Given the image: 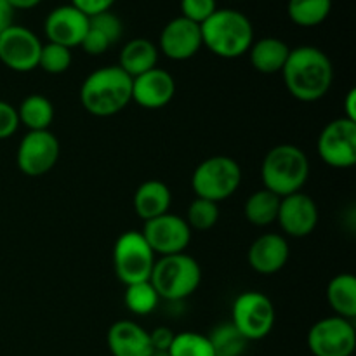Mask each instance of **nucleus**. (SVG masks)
I'll return each instance as SVG.
<instances>
[{
  "label": "nucleus",
  "mask_w": 356,
  "mask_h": 356,
  "mask_svg": "<svg viewBox=\"0 0 356 356\" xmlns=\"http://www.w3.org/2000/svg\"><path fill=\"white\" fill-rule=\"evenodd\" d=\"M291 96L301 103H315L325 97L334 82V66L329 56L313 45L291 49L282 70Z\"/></svg>",
  "instance_id": "f257e3e1"
},
{
  "label": "nucleus",
  "mask_w": 356,
  "mask_h": 356,
  "mask_svg": "<svg viewBox=\"0 0 356 356\" xmlns=\"http://www.w3.org/2000/svg\"><path fill=\"white\" fill-rule=\"evenodd\" d=\"M131 101L132 79L118 65L94 70L80 87V103L94 117H113Z\"/></svg>",
  "instance_id": "f03ea898"
},
{
  "label": "nucleus",
  "mask_w": 356,
  "mask_h": 356,
  "mask_svg": "<svg viewBox=\"0 0 356 356\" xmlns=\"http://www.w3.org/2000/svg\"><path fill=\"white\" fill-rule=\"evenodd\" d=\"M200 31L204 47L222 59L242 58L254 42L252 23L236 9H218L200 24Z\"/></svg>",
  "instance_id": "7ed1b4c3"
},
{
  "label": "nucleus",
  "mask_w": 356,
  "mask_h": 356,
  "mask_svg": "<svg viewBox=\"0 0 356 356\" xmlns=\"http://www.w3.org/2000/svg\"><path fill=\"white\" fill-rule=\"evenodd\" d=\"M309 177V160L296 145H278L266 153L261 179L266 190L280 198L299 193Z\"/></svg>",
  "instance_id": "20e7f679"
},
{
  "label": "nucleus",
  "mask_w": 356,
  "mask_h": 356,
  "mask_svg": "<svg viewBox=\"0 0 356 356\" xmlns=\"http://www.w3.org/2000/svg\"><path fill=\"white\" fill-rule=\"evenodd\" d=\"M202 282V268L186 252L163 256L155 261L149 284L160 299L179 302L195 294Z\"/></svg>",
  "instance_id": "39448f33"
},
{
  "label": "nucleus",
  "mask_w": 356,
  "mask_h": 356,
  "mask_svg": "<svg viewBox=\"0 0 356 356\" xmlns=\"http://www.w3.org/2000/svg\"><path fill=\"white\" fill-rule=\"evenodd\" d=\"M242 183V169L232 156L218 155L204 160L191 176V188L197 198L219 204L238 190Z\"/></svg>",
  "instance_id": "423d86ee"
},
{
  "label": "nucleus",
  "mask_w": 356,
  "mask_h": 356,
  "mask_svg": "<svg viewBox=\"0 0 356 356\" xmlns=\"http://www.w3.org/2000/svg\"><path fill=\"white\" fill-rule=\"evenodd\" d=\"M155 252L141 232H125L113 247V268L118 280L127 285L148 282L155 266Z\"/></svg>",
  "instance_id": "0eeeda50"
},
{
  "label": "nucleus",
  "mask_w": 356,
  "mask_h": 356,
  "mask_svg": "<svg viewBox=\"0 0 356 356\" xmlns=\"http://www.w3.org/2000/svg\"><path fill=\"white\" fill-rule=\"evenodd\" d=\"M275 320L273 301L263 292H242L233 302L232 323L247 341H261L270 336Z\"/></svg>",
  "instance_id": "6e6552de"
},
{
  "label": "nucleus",
  "mask_w": 356,
  "mask_h": 356,
  "mask_svg": "<svg viewBox=\"0 0 356 356\" xmlns=\"http://www.w3.org/2000/svg\"><path fill=\"white\" fill-rule=\"evenodd\" d=\"M308 348L313 356H353L356 350L353 322L336 315L318 320L308 332Z\"/></svg>",
  "instance_id": "1a4fd4ad"
},
{
  "label": "nucleus",
  "mask_w": 356,
  "mask_h": 356,
  "mask_svg": "<svg viewBox=\"0 0 356 356\" xmlns=\"http://www.w3.org/2000/svg\"><path fill=\"white\" fill-rule=\"evenodd\" d=\"M320 159L332 169H351L356 163V122L341 117L329 122L318 136Z\"/></svg>",
  "instance_id": "9d476101"
},
{
  "label": "nucleus",
  "mask_w": 356,
  "mask_h": 356,
  "mask_svg": "<svg viewBox=\"0 0 356 356\" xmlns=\"http://www.w3.org/2000/svg\"><path fill=\"white\" fill-rule=\"evenodd\" d=\"M42 42L30 28L13 24L0 35V63L17 73L38 68Z\"/></svg>",
  "instance_id": "9b49d317"
},
{
  "label": "nucleus",
  "mask_w": 356,
  "mask_h": 356,
  "mask_svg": "<svg viewBox=\"0 0 356 356\" xmlns=\"http://www.w3.org/2000/svg\"><path fill=\"white\" fill-rule=\"evenodd\" d=\"M58 159L59 141L51 131H28L17 146V169L30 177L51 172Z\"/></svg>",
  "instance_id": "f8f14e48"
},
{
  "label": "nucleus",
  "mask_w": 356,
  "mask_h": 356,
  "mask_svg": "<svg viewBox=\"0 0 356 356\" xmlns=\"http://www.w3.org/2000/svg\"><path fill=\"white\" fill-rule=\"evenodd\" d=\"M141 233L155 256L160 257L184 252L191 242V228L188 226L186 219L169 212L145 221Z\"/></svg>",
  "instance_id": "ddd939ff"
},
{
  "label": "nucleus",
  "mask_w": 356,
  "mask_h": 356,
  "mask_svg": "<svg viewBox=\"0 0 356 356\" xmlns=\"http://www.w3.org/2000/svg\"><path fill=\"white\" fill-rule=\"evenodd\" d=\"M318 205L309 195L292 193L280 200L277 222L282 232L292 238H305L315 232L318 225Z\"/></svg>",
  "instance_id": "4468645a"
},
{
  "label": "nucleus",
  "mask_w": 356,
  "mask_h": 356,
  "mask_svg": "<svg viewBox=\"0 0 356 356\" xmlns=\"http://www.w3.org/2000/svg\"><path fill=\"white\" fill-rule=\"evenodd\" d=\"M89 30V16L72 3L59 6L47 14L44 21V33L49 42L63 47H80Z\"/></svg>",
  "instance_id": "2eb2a0df"
},
{
  "label": "nucleus",
  "mask_w": 356,
  "mask_h": 356,
  "mask_svg": "<svg viewBox=\"0 0 356 356\" xmlns=\"http://www.w3.org/2000/svg\"><path fill=\"white\" fill-rule=\"evenodd\" d=\"M159 47L165 58L172 61H186L191 59L202 47L200 24L177 16L163 26L159 38Z\"/></svg>",
  "instance_id": "dca6fc26"
},
{
  "label": "nucleus",
  "mask_w": 356,
  "mask_h": 356,
  "mask_svg": "<svg viewBox=\"0 0 356 356\" xmlns=\"http://www.w3.org/2000/svg\"><path fill=\"white\" fill-rule=\"evenodd\" d=\"M176 96V80L169 72L153 68L132 79V101L146 110L167 106Z\"/></svg>",
  "instance_id": "f3484780"
},
{
  "label": "nucleus",
  "mask_w": 356,
  "mask_h": 356,
  "mask_svg": "<svg viewBox=\"0 0 356 356\" xmlns=\"http://www.w3.org/2000/svg\"><path fill=\"white\" fill-rule=\"evenodd\" d=\"M291 247L287 238L278 233H266L252 242L249 249V264L256 273L275 275L289 263Z\"/></svg>",
  "instance_id": "a211bd4d"
},
{
  "label": "nucleus",
  "mask_w": 356,
  "mask_h": 356,
  "mask_svg": "<svg viewBox=\"0 0 356 356\" xmlns=\"http://www.w3.org/2000/svg\"><path fill=\"white\" fill-rule=\"evenodd\" d=\"M111 356H149V332L132 320H120L110 327L106 336Z\"/></svg>",
  "instance_id": "6ab92c4d"
},
{
  "label": "nucleus",
  "mask_w": 356,
  "mask_h": 356,
  "mask_svg": "<svg viewBox=\"0 0 356 356\" xmlns=\"http://www.w3.org/2000/svg\"><path fill=\"white\" fill-rule=\"evenodd\" d=\"M289 52L291 47L282 38L263 37L252 42L249 49V59L256 72L273 75V73H282Z\"/></svg>",
  "instance_id": "aec40b11"
},
{
  "label": "nucleus",
  "mask_w": 356,
  "mask_h": 356,
  "mask_svg": "<svg viewBox=\"0 0 356 356\" xmlns=\"http://www.w3.org/2000/svg\"><path fill=\"white\" fill-rule=\"evenodd\" d=\"M172 202L169 186L159 179H148L134 193V211L143 221H149L167 214Z\"/></svg>",
  "instance_id": "412c9836"
},
{
  "label": "nucleus",
  "mask_w": 356,
  "mask_h": 356,
  "mask_svg": "<svg viewBox=\"0 0 356 356\" xmlns=\"http://www.w3.org/2000/svg\"><path fill=\"white\" fill-rule=\"evenodd\" d=\"M159 63V47L148 38H134L122 47L118 66L131 79L143 75L149 70L156 68Z\"/></svg>",
  "instance_id": "4be33fe9"
},
{
  "label": "nucleus",
  "mask_w": 356,
  "mask_h": 356,
  "mask_svg": "<svg viewBox=\"0 0 356 356\" xmlns=\"http://www.w3.org/2000/svg\"><path fill=\"white\" fill-rule=\"evenodd\" d=\"M327 301L336 316L353 320L356 316V278L353 273H339L327 285Z\"/></svg>",
  "instance_id": "5701e85b"
},
{
  "label": "nucleus",
  "mask_w": 356,
  "mask_h": 356,
  "mask_svg": "<svg viewBox=\"0 0 356 356\" xmlns=\"http://www.w3.org/2000/svg\"><path fill=\"white\" fill-rule=\"evenodd\" d=\"M16 110L19 124H23L28 131H49L54 120V104L42 94L26 96Z\"/></svg>",
  "instance_id": "b1692460"
},
{
  "label": "nucleus",
  "mask_w": 356,
  "mask_h": 356,
  "mask_svg": "<svg viewBox=\"0 0 356 356\" xmlns=\"http://www.w3.org/2000/svg\"><path fill=\"white\" fill-rule=\"evenodd\" d=\"M282 198L278 195L271 193L270 190L263 188L257 190L247 198L245 207H243V214H245L247 221L254 226H270L277 221L278 209H280Z\"/></svg>",
  "instance_id": "393cba45"
},
{
  "label": "nucleus",
  "mask_w": 356,
  "mask_h": 356,
  "mask_svg": "<svg viewBox=\"0 0 356 356\" xmlns=\"http://www.w3.org/2000/svg\"><path fill=\"white\" fill-rule=\"evenodd\" d=\"M332 10V0H287L289 19L301 28L322 24Z\"/></svg>",
  "instance_id": "a878e982"
},
{
  "label": "nucleus",
  "mask_w": 356,
  "mask_h": 356,
  "mask_svg": "<svg viewBox=\"0 0 356 356\" xmlns=\"http://www.w3.org/2000/svg\"><path fill=\"white\" fill-rule=\"evenodd\" d=\"M216 356H240L245 351L249 341L233 327V323H221L207 336Z\"/></svg>",
  "instance_id": "bb28decb"
},
{
  "label": "nucleus",
  "mask_w": 356,
  "mask_h": 356,
  "mask_svg": "<svg viewBox=\"0 0 356 356\" xmlns=\"http://www.w3.org/2000/svg\"><path fill=\"white\" fill-rule=\"evenodd\" d=\"M124 302L127 309L134 315L145 316L149 315L159 306L160 298L153 285L148 282H139V284H132L125 287Z\"/></svg>",
  "instance_id": "cd10ccee"
},
{
  "label": "nucleus",
  "mask_w": 356,
  "mask_h": 356,
  "mask_svg": "<svg viewBox=\"0 0 356 356\" xmlns=\"http://www.w3.org/2000/svg\"><path fill=\"white\" fill-rule=\"evenodd\" d=\"M169 356H216L207 336L198 332H179L174 336Z\"/></svg>",
  "instance_id": "c85d7f7f"
},
{
  "label": "nucleus",
  "mask_w": 356,
  "mask_h": 356,
  "mask_svg": "<svg viewBox=\"0 0 356 356\" xmlns=\"http://www.w3.org/2000/svg\"><path fill=\"white\" fill-rule=\"evenodd\" d=\"M186 222L191 229L205 232L216 226L219 219V204L205 198H195L186 211Z\"/></svg>",
  "instance_id": "c756f323"
},
{
  "label": "nucleus",
  "mask_w": 356,
  "mask_h": 356,
  "mask_svg": "<svg viewBox=\"0 0 356 356\" xmlns=\"http://www.w3.org/2000/svg\"><path fill=\"white\" fill-rule=\"evenodd\" d=\"M70 66H72V49L52 44V42L42 45L38 68L44 70L49 75H61Z\"/></svg>",
  "instance_id": "7c9ffc66"
},
{
  "label": "nucleus",
  "mask_w": 356,
  "mask_h": 356,
  "mask_svg": "<svg viewBox=\"0 0 356 356\" xmlns=\"http://www.w3.org/2000/svg\"><path fill=\"white\" fill-rule=\"evenodd\" d=\"M89 24L94 30L101 31V33L111 42V45L117 44L122 38V35H124V24H122L120 17H118L117 14L111 13V10L99 13L96 14V16H90Z\"/></svg>",
  "instance_id": "2f4dec72"
},
{
  "label": "nucleus",
  "mask_w": 356,
  "mask_h": 356,
  "mask_svg": "<svg viewBox=\"0 0 356 356\" xmlns=\"http://www.w3.org/2000/svg\"><path fill=\"white\" fill-rule=\"evenodd\" d=\"M216 0H181V16L202 24L218 10Z\"/></svg>",
  "instance_id": "473e14b6"
},
{
  "label": "nucleus",
  "mask_w": 356,
  "mask_h": 356,
  "mask_svg": "<svg viewBox=\"0 0 356 356\" xmlns=\"http://www.w3.org/2000/svg\"><path fill=\"white\" fill-rule=\"evenodd\" d=\"M19 125L21 124L16 108L7 103V101L0 99V141L9 139L10 136L16 134Z\"/></svg>",
  "instance_id": "72a5a7b5"
},
{
  "label": "nucleus",
  "mask_w": 356,
  "mask_h": 356,
  "mask_svg": "<svg viewBox=\"0 0 356 356\" xmlns=\"http://www.w3.org/2000/svg\"><path fill=\"white\" fill-rule=\"evenodd\" d=\"M80 47H82L83 52H87L89 56H101L111 47V42L108 40L101 31L94 30V28L89 24V30H87Z\"/></svg>",
  "instance_id": "f704fd0d"
},
{
  "label": "nucleus",
  "mask_w": 356,
  "mask_h": 356,
  "mask_svg": "<svg viewBox=\"0 0 356 356\" xmlns=\"http://www.w3.org/2000/svg\"><path fill=\"white\" fill-rule=\"evenodd\" d=\"M117 2V0H70L73 7H76L79 10H82L86 16H96L99 13H106L111 10V6Z\"/></svg>",
  "instance_id": "c9c22d12"
},
{
  "label": "nucleus",
  "mask_w": 356,
  "mask_h": 356,
  "mask_svg": "<svg viewBox=\"0 0 356 356\" xmlns=\"http://www.w3.org/2000/svg\"><path fill=\"white\" fill-rule=\"evenodd\" d=\"M176 334L169 327H156L149 332V343H152L153 351H169Z\"/></svg>",
  "instance_id": "e433bc0d"
},
{
  "label": "nucleus",
  "mask_w": 356,
  "mask_h": 356,
  "mask_svg": "<svg viewBox=\"0 0 356 356\" xmlns=\"http://www.w3.org/2000/svg\"><path fill=\"white\" fill-rule=\"evenodd\" d=\"M14 19V9L6 2V0H0V35L7 30L9 26H13Z\"/></svg>",
  "instance_id": "4c0bfd02"
},
{
  "label": "nucleus",
  "mask_w": 356,
  "mask_h": 356,
  "mask_svg": "<svg viewBox=\"0 0 356 356\" xmlns=\"http://www.w3.org/2000/svg\"><path fill=\"white\" fill-rule=\"evenodd\" d=\"M343 106H344L343 117L351 122H356V89H350V92L346 94V99H344Z\"/></svg>",
  "instance_id": "58836bf2"
},
{
  "label": "nucleus",
  "mask_w": 356,
  "mask_h": 356,
  "mask_svg": "<svg viewBox=\"0 0 356 356\" xmlns=\"http://www.w3.org/2000/svg\"><path fill=\"white\" fill-rule=\"evenodd\" d=\"M14 10H30L35 9L37 6H40L42 0H6Z\"/></svg>",
  "instance_id": "ea45409f"
},
{
  "label": "nucleus",
  "mask_w": 356,
  "mask_h": 356,
  "mask_svg": "<svg viewBox=\"0 0 356 356\" xmlns=\"http://www.w3.org/2000/svg\"><path fill=\"white\" fill-rule=\"evenodd\" d=\"M149 356H169V353H167V351H152Z\"/></svg>",
  "instance_id": "a19ab883"
}]
</instances>
